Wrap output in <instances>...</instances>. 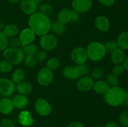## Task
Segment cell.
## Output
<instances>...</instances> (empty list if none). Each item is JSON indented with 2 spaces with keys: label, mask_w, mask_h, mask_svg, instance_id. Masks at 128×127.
Returning <instances> with one entry per match:
<instances>
[{
  "label": "cell",
  "mask_w": 128,
  "mask_h": 127,
  "mask_svg": "<svg viewBox=\"0 0 128 127\" xmlns=\"http://www.w3.org/2000/svg\"><path fill=\"white\" fill-rule=\"evenodd\" d=\"M12 69V65L6 59L0 61V72L4 73H8Z\"/></svg>",
  "instance_id": "30"
},
{
  "label": "cell",
  "mask_w": 128,
  "mask_h": 127,
  "mask_svg": "<svg viewBox=\"0 0 128 127\" xmlns=\"http://www.w3.org/2000/svg\"><path fill=\"white\" fill-rule=\"evenodd\" d=\"M39 12L48 16L53 12V7L51 4L48 3H41L38 6Z\"/></svg>",
  "instance_id": "29"
},
{
  "label": "cell",
  "mask_w": 128,
  "mask_h": 127,
  "mask_svg": "<svg viewBox=\"0 0 128 127\" xmlns=\"http://www.w3.org/2000/svg\"><path fill=\"white\" fill-rule=\"evenodd\" d=\"M14 105L12 100L8 97H4L0 100V113L3 115H8L14 110Z\"/></svg>",
  "instance_id": "16"
},
{
  "label": "cell",
  "mask_w": 128,
  "mask_h": 127,
  "mask_svg": "<svg viewBox=\"0 0 128 127\" xmlns=\"http://www.w3.org/2000/svg\"><path fill=\"white\" fill-rule=\"evenodd\" d=\"M80 13L72 10V14H71V22H74V23H76V22H78L79 20H80Z\"/></svg>",
  "instance_id": "43"
},
{
  "label": "cell",
  "mask_w": 128,
  "mask_h": 127,
  "mask_svg": "<svg viewBox=\"0 0 128 127\" xmlns=\"http://www.w3.org/2000/svg\"><path fill=\"white\" fill-rule=\"evenodd\" d=\"M119 122L122 127H128V111L124 110L120 113Z\"/></svg>",
  "instance_id": "34"
},
{
  "label": "cell",
  "mask_w": 128,
  "mask_h": 127,
  "mask_svg": "<svg viewBox=\"0 0 128 127\" xmlns=\"http://www.w3.org/2000/svg\"><path fill=\"white\" fill-rule=\"evenodd\" d=\"M95 127H102V126H101V125H97V126H96Z\"/></svg>",
  "instance_id": "51"
},
{
  "label": "cell",
  "mask_w": 128,
  "mask_h": 127,
  "mask_svg": "<svg viewBox=\"0 0 128 127\" xmlns=\"http://www.w3.org/2000/svg\"><path fill=\"white\" fill-rule=\"evenodd\" d=\"M2 32L8 38L16 37L19 32V28L14 24L10 23L4 25L2 29Z\"/></svg>",
  "instance_id": "23"
},
{
  "label": "cell",
  "mask_w": 128,
  "mask_h": 127,
  "mask_svg": "<svg viewBox=\"0 0 128 127\" xmlns=\"http://www.w3.org/2000/svg\"><path fill=\"white\" fill-rule=\"evenodd\" d=\"M125 57L124 51L120 48H117L111 54V61L114 65L122 64Z\"/></svg>",
  "instance_id": "18"
},
{
  "label": "cell",
  "mask_w": 128,
  "mask_h": 127,
  "mask_svg": "<svg viewBox=\"0 0 128 127\" xmlns=\"http://www.w3.org/2000/svg\"><path fill=\"white\" fill-rule=\"evenodd\" d=\"M126 97V90L118 86L110 88L104 95V99L106 103L111 107H116L123 104Z\"/></svg>",
  "instance_id": "2"
},
{
  "label": "cell",
  "mask_w": 128,
  "mask_h": 127,
  "mask_svg": "<svg viewBox=\"0 0 128 127\" xmlns=\"http://www.w3.org/2000/svg\"><path fill=\"white\" fill-rule=\"evenodd\" d=\"M21 46V42L19 37H11L10 39H8V47L10 48H20Z\"/></svg>",
  "instance_id": "38"
},
{
  "label": "cell",
  "mask_w": 128,
  "mask_h": 127,
  "mask_svg": "<svg viewBox=\"0 0 128 127\" xmlns=\"http://www.w3.org/2000/svg\"><path fill=\"white\" fill-rule=\"evenodd\" d=\"M94 79L91 76H82L80 78L76 83L77 88L81 92H88L93 88Z\"/></svg>",
  "instance_id": "10"
},
{
  "label": "cell",
  "mask_w": 128,
  "mask_h": 127,
  "mask_svg": "<svg viewBox=\"0 0 128 127\" xmlns=\"http://www.w3.org/2000/svg\"><path fill=\"white\" fill-rule=\"evenodd\" d=\"M46 1H51V0H46Z\"/></svg>",
  "instance_id": "52"
},
{
  "label": "cell",
  "mask_w": 128,
  "mask_h": 127,
  "mask_svg": "<svg viewBox=\"0 0 128 127\" xmlns=\"http://www.w3.org/2000/svg\"><path fill=\"white\" fill-rule=\"evenodd\" d=\"M8 47V38L2 32H0V52L4 51Z\"/></svg>",
  "instance_id": "37"
},
{
  "label": "cell",
  "mask_w": 128,
  "mask_h": 127,
  "mask_svg": "<svg viewBox=\"0 0 128 127\" xmlns=\"http://www.w3.org/2000/svg\"><path fill=\"white\" fill-rule=\"evenodd\" d=\"M22 51L26 56H34L38 51V49L37 46L34 44L32 43L23 46Z\"/></svg>",
  "instance_id": "27"
},
{
  "label": "cell",
  "mask_w": 128,
  "mask_h": 127,
  "mask_svg": "<svg viewBox=\"0 0 128 127\" xmlns=\"http://www.w3.org/2000/svg\"><path fill=\"white\" fill-rule=\"evenodd\" d=\"M106 82L111 87L118 86L119 83L118 76L116 75L112 72L108 73L106 75Z\"/></svg>",
  "instance_id": "31"
},
{
  "label": "cell",
  "mask_w": 128,
  "mask_h": 127,
  "mask_svg": "<svg viewBox=\"0 0 128 127\" xmlns=\"http://www.w3.org/2000/svg\"><path fill=\"white\" fill-rule=\"evenodd\" d=\"M12 102L14 108L18 109H22L25 108L28 104V98L26 95L21 94H17L12 98Z\"/></svg>",
  "instance_id": "17"
},
{
  "label": "cell",
  "mask_w": 128,
  "mask_h": 127,
  "mask_svg": "<svg viewBox=\"0 0 128 127\" xmlns=\"http://www.w3.org/2000/svg\"><path fill=\"white\" fill-rule=\"evenodd\" d=\"M126 100H125V102H124V104L128 106V88L126 90Z\"/></svg>",
  "instance_id": "47"
},
{
  "label": "cell",
  "mask_w": 128,
  "mask_h": 127,
  "mask_svg": "<svg viewBox=\"0 0 128 127\" xmlns=\"http://www.w3.org/2000/svg\"><path fill=\"white\" fill-rule=\"evenodd\" d=\"M51 30L56 34H62L66 31V26L58 21L51 23Z\"/></svg>",
  "instance_id": "26"
},
{
  "label": "cell",
  "mask_w": 128,
  "mask_h": 127,
  "mask_svg": "<svg viewBox=\"0 0 128 127\" xmlns=\"http://www.w3.org/2000/svg\"><path fill=\"white\" fill-rule=\"evenodd\" d=\"M60 61L56 57H51L48 61L47 64H46V67L50 69L54 70H56L60 67Z\"/></svg>",
  "instance_id": "32"
},
{
  "label": "cell",
  "mask_w": 128,
  "mask_h": 127,
  "mask_svg": "<svg viewBox=\"0 0 128 127\" xmlns=\"http://www.w3.org/2000/svg\"><path fill=\"white\" fill-rule=\"evenodd\" d=\"M122 66L124 67V70L128 71V55L125 57L124 60L123 62H122Z\"/></svg>",
  "instance_id": "46"
},
{
  "label": "cell",
  "mask_w": 128,
  "mask_h": 127,
  "mask_svg": "<svg viewBox=\"0 0 128 127\" xmlns=\"http://www.w3.org/2000/svg\"><path fill=\"white\" fill-rule=\"evenodd\" d=\"M94 24L98 31L101 32H106L110 28V21L107 17L104 16H99L95 19Z\"/></svg>",
  "instance_id": "15"
},
{
  "label": "cell",
  "mask_w": 128,
  "mask_h": 127,
  "mask_svg": "<svg viewBox=\"0 0 128 127\" xmlns=\"http://www.w3.org/2000/svg\"><path fill=\"white\" fill-rule=\"evenodd\" d=\"M64 77L69 80H76L80 78L78 72L76 67L73 66H66L62 70Z\"/></svg>",
  "instance_id": "21"
},
{
  "label": "cell",
  "mask_w": 128,
  "mask_h": 127,
  "mask_svg": "<svg viewBox=\"0 0 128 127\" xmlns=\"http://www.w3.org/2000/svg\"><path fill=\"white\" fill-rule=\"evenodd\" d=\"M89 59L94 62H99L104 58L106 54L104 44L100 42H92L86 49Z\"/></svg>",
  "instance_id": "3"
},
{
  "label": "cell",
  "mask_w": 128,
  "mask_h": 127,
  "mask_svg": "<svg viewBox=\"0 0 128 127\" xmlns=\"http://www.w3.org/2000/svg\"><path fill=\"white\" fill-rule=\"evenodd\" d=\"M33 1L38 5V6H39V5L41 4L42 3V0H33Z\"/></svg>",
  "instance_id": "50"
},
{
  "label": "cell",
  "mask_w": 128,
  "mask_h": 127,
  "mask_svg": "<svg viewBox=\"0 0 128 127\" xmlns=\"http://www.w3.org/2000/svg\"><path fill=\"white\" fill-rule=\"evenodd\" d=\"M35 38H36V34L30 27H26L22 29L20 32L19 36V39L22 47L33 43Z\"/></svg>",
  "instance_id": "12"
},
{
  "label": "cell",
  "mask_w": 128,
  "mask_h": 127,
  "mask_svg": "<svg viewBox=\"0 0 128 127\" xmlns=\"http://www.w3.org/2000/svg\"><path fill=\"white\" fill-rule=\"evenodd\" d=\"M25 77V73L21 68H17L12 72L11 75V80L14 83H18L23 81Z\"/></svg>",
  "instance_id": "25"
},
{
  "label": "cell",
  "mask_w": 128,
  "mask_h": 127,
  "mask_svg": "<svg viewBox=\"0 0 128 127\" xmlns=\"http://www.w3.org/2000/svg\"><path fill=\"white\" fill-rule=\"evenodd\" d=\"M72 11L67 7L62 8L58 14V21L61 23L66 24L71 22Z\"/></svg>",
  "instance_id": "22"
},
{
  "label": "cell",
  "mask_w": 128,
  "mask_h": 127,
  "mask_svg": "<svg viewBox=\"0 0 128 127\" xmlns=\"http://www.w3.org/2000/svg\"><path fill=\"white\" fill-rule=\"evenodd\" d=\"M20 8L21 11L27 15H32L37 12L38 6L33 1V0H22L20 2Z\"/></svg>",
  "instance_id": "13"
},
{
  "label": "cell",
  "mask_w": 128,
  "mask_h": 127,
  "mask_svg": "<svg viewBox=\"0 0 128 127\" xmlns=\"http://www.w3.org/2000/svg\"><path fill=\"white\" fill-rule=\"evenodd\" d=\"M18 122L24 127H30L34 123V118L29 111L22 110L19 114Z\"/></svg>",
  "instance_id": "14"
},
{
  "label": "cell",
  "mask_w": 128,
  "mask_h": 127,
  "mask_svg": "<svg viewBox=\"0 0 128 127\" xmlns=\"http://www.w3.org/2000/svg\"><path fill=\"white\" fill-rule=\"evenodd\" d=\"M4 22H2V21H0V32H2V29L4 28Z\"/></svg>",
  "instance_id": "49"
},
{
  "label": "cell",
  "mask_w": 128,
  "mask_h": 127,
  "mask_svg": "<svg viewBox=\"0 0 128 127\" xmlns=\"http://www.w3.org/2000/svg\"><path fill=\"white\" fill-rule=\"evenodd\" d=\"M111 88L106 81L98 80L96 82H94L93 86V88L96 93L100 95H104Z\"/></svg>",
  "instance_id": "20"
},
{
  "label": "cell",
  "mask_w": 128,
  "mask_h": 127,
  "mask_svg": "<svg viewBox=\"0 0 128 127\" xmlns=\"http://www.w3.org/2000/svg\"><path fill=\"white\" fill-rule=\"evenodd\" d=\"M0 127H16L14 122L8 118H4L0 122Z\"/></svg>",
  "instance_id": "41"
},
{
  "label": "cell",
  "mask_w": 128,
  "mask_h": 127,
  "mask_svg": "<svg viewBox=\"0 0 128 127\" xmlns=\"http://www.w3.org/2000/svg\"><path fill=\"white\" fill-rule=\"evenodd\" d=\"M40 44L42 49L44 51H51L57 47L58 41L56 36L51 34H46L41 36Z\"/></svg>",
  "instance_id": "6"
},
{
  "label": "cell",
  "mask_w": 128,
  "mask_h": 127,
  "mask_svg": "<svg viewBox=\"0 0 128 127\" xmlns=\"http://www.w3.org/2000/svg\"><path fill=\"white\" fill-rule=\"evenodd\" d=\"M124 71V68L122 65H115L112 69V73L116 75L119 76L122 74Z\"/></svg>",
  "instance_id": "40"
},
{
  "label": "cell",
  "mask_w": 128,
  "mask_h": 127,
  "mask_svg": "<svg viewBox=\"0 0 128 127\" xmlns=\"http://www.w3.org/2000/svg\"><path fill=\"white\" fill-rule=\"evenodd\" d=\"M75 67H76V69H77L78 72L80 77H82V76L88 75L90 71H91L90 65L86 63L77 65Z\"/></svg>",
  "instance_id": "28"
},
{
  "label": "cell",
  "mask_w": 128,
  "mask_h": 127,
  "mask_svg": "<svg viewBox=\"0 0 128 127\" xmlns=\"http://www.w3.org/2000/svg\"><path fill=\"white\" fill-rule=\"evenodd\" d=\"M16 90L15 83L11 80L6 78H0V94L5 97H10Z\"/></svg>",
  "instance_id": "7"
},
{
  "label": "cell",
  "mask_w": 128,
  "mask_h": 127,
  "mask_svg": "<svg viewBox=\"0 0 128 127\" xmlns=\"http://www.w3.org/2000/svg\"><path fill=\"white\" fill-rule=\"evenodd\" d=\"M104 75V70L101 67H95L91 72V77L94 80L101 79Z\"/></svg>",
  "instance_id": "36"
},
{
  "label": "cell",
  "mask_w": 128,
  "mask_h": 127,
  "mask_svg": "<svg viewBox=\"0 0 128 127\" xmlns=\"http://www.w3.org/2000/svg\"><path fill=\"white\" fill-rule=\"evenodd\" d=\"M66 127H84V126L81 122H73L68 125Z\"/></svg>",
  "instance_id": "44"
},
{
  "label": "cell",
  "mask_w": 128,
  "mask_h": 127,
  "mask_svg": "<svg viewBox=\"0 0 128 127\" xmlns=\"http://www.w3.org/2000/svg\"><path fill=\"white\" fill-rule=\"evenodd\" d=\"M28 23L30 28L38 36H42L51 31V22L48 16L39 11L30 16Z\"/></svg>",
  "instance_id": "1"
},
{
  "label": "cell",
  "mask_w": 128,
  "mask_h": 127,
  "mask_svg": "<svg viewBox=\"0 0 128 127\" xmlns=\"http://www.w3.org/2000/svg\"><path fill=\"white\" fill-rule=\"evenodd\" d=\"M104 49L106 54H111L114 50L118 48L117 42L115 41H108V42H106L104 44Z\"/></svg>",
  "instance_id": "33"
},
{
  "label": "cell",
  "mask_w": 128,
  "mask_h": 127,
  "mask_svg": "<svg viewBox=\"0 0 128 127\" xmlns=\"http://www.w3.org/2000/svg\"><path fill=\"white\" fill-rule=\"evenodd\" d=\"M53 77L54 74L52 70L47 67H42L38 72L37 81L40 85L46 87L52 82Z\"/></svg>",
  "instance_id": "5"
},
{
  "label": "cell",
  "mask_w": 128,
  "mask_h": 127,
  "mask_svg": "<svg viewBox=\"0 0 128 127\" xmlns=\"http://www.w3.org/2000/svg\"><path fill=\"white\" fill-rule=\"evenodd\" d=\"M16 90L19 94L28 95H30L32 91V86L30 82L26 81H22L17 83L16 86Z\"/></svg>",
  "instance_id": "19"
},
{
  "label": "cell",
  "mask_w": 128,
  "mask_h": 127,
  "mask_svg": "<svg viewBox=\"0 0 128 127\" xmlns=\"http://www.w3.org/2000/svg\"><path fill=\"white\" fill-rule=\"evenodd\" d=\"M34 108L38 114L42 117L48 116L52 112L50 103L46 100L42 98H38L35 101Z\"/></svg>",
  "instance_id": "8"
},
{
  "label": "cell",
  "mask_w": 128,
  "mask_h": 127,
  "mask_svg": "<svg viewBox=\"0 0 128 127\" xmlns=\"http://www.w3.org/2000/svg\"><path fill=\"white\" fill-rule=\"evenodd\" d=\"M24 64L28 67L29 68H33L37 64L38 61H36V59L34 56H26L24 57Z\"/></svg>",
  "instance_id": "35"
},
{
  "label": "cell",
  "mask_w": 128,
  "mask_h": 127,
  "mask_svg": "<svg viewBox=\"0 0 128 127\" xmlns=\"http://www.w3.org/2000/svg\"><path fill=\"white\" fill-rule=\"evenodd\" d=\"M20 1L21 0H8V1L11 4H16L20 2Z\"/></svg>",
  "instance_id": "48"
},
{
  "label": "cell",
  "mask_w": 128,
  "mask_h": 127,
  "mask_svg": "<svg viewBox=\"0 0 128 127\" xmlns=\"http://www.w3.org/2000/svg\"><path fill=\"white\" fill-rule=\"evenodd\" d=\"M118 47L123 51L128 50V31L121 32L117 39Z\"/></svg>",
  "instance_id": "24"
},
{
  "label": "cell",
  "mask_w": 128,
  "mask_h": 127,
  "mask_svg": "<svg viewBox=\"0 0 128 127\" xmlns=\"http://www.w3.org/2000/svg\"><path fill=\"white\" fill-rule=\"evenodd\" d=\"M36 61L39 62H42L46 60V57H47V52L44 50H41V51H38V52L36 53Z\"/></svg>",
  "instance_id": "39"
},
{
  "label": "cell",
  "mask_w": 128,
  "mask_h": 127,
  "mask_svg": "<svg viewBox=\"0 0 128 127\" xmlns=\"http://www.w3.org/2000/svg\"><path fill=\"white\" fill-rule=\"evenodd\" d=\"M92 5V0H73L71 4L72 9L80 14L88 11Z\"/></svg>",
  "instance_id": "11"
},
{
  "label": "cell",
  "mask_w": 128,
  "mask_h": 127,
  "mask_svg": "<svg viewBox=\"0 0 128 127\" xmlns=\"http://www.w3.org/2000/svg\"><path fill=\"white\" fill-rule=\"evenodd\" d=\"M99 2L101 5L106 7H110L112 6L115 2V0H98Z\"/></svg>",
  "instance_id": "42"
},
{
  "label": "cell",
  "mask_w": 128,
  "mask_h": 127,
  "mask_svg": "<svg viewBox=\"0 0 128 127\" xmlns=\"http://www.w3.org/2000/svg\"><path fill=\"white\" fill-rule=\"evenodd\" d=\"M71 58L77 65L86 63L88 59L86 50L82 47H76L71 52Z\"/></svg>",
  "instance_id": "9"
},
{
  "label": "cell",
  "mask_w": 128,
  "mask_h": 127,
  "mask_svg": "<svg viewBox=\"0 0 128 127\" xmlns=\"http://www.w3.org/2000/svg\"><path fill=\"white\" fill-rule=\"evenodd\" d=\"M3 56L4 59L10 62L13 65H19L23 62L25 54L22 49L8 47L3 51Z\"/></svg>",
  "instance_id": "4"
},
{
  "label": "cell",
  "mask_w": 128,
  "mask_h": 127,
  "mask_svg": "<svg viewBox=\"0 0 128 127\" xmlns=\"http://www.w3.org/2000/svg\"><path fill=\"white\" fill-rule=\"evenodd\" d=\"M104 127H120L119 125L115 122H110L106 123Z\"/></svg>",
  "instance_id": "45"
}]
</instances>
